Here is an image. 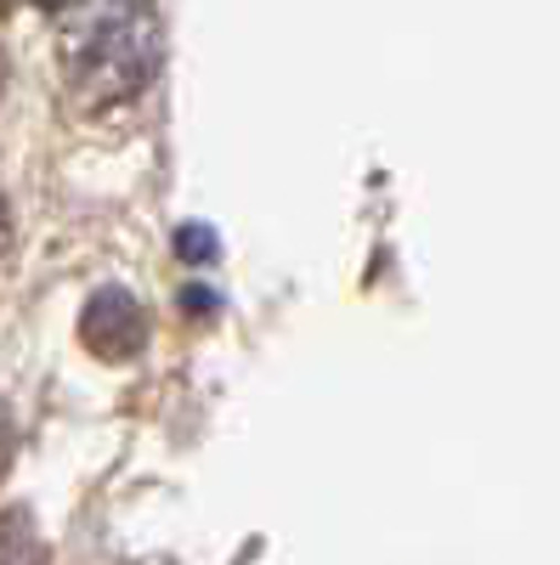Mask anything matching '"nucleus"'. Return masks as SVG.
I'll return each mask as SVG.
<instances>
[{
    "mask_svg": "<svg viewBox=\"0 0 560 565\" xmlns=\"http://www.w3.org/2000/svg\"><path fill=\"white\" fill-rule=\"evenodd\" d=\"M7 232H12V221H7V204H0V249H7Z\"/></svg>",
    "mask_w": 560,
    "mask_h": 565,
    "instance_id": "6",
    "label": "nucleus"
},
{
    "mask_svg": "<svg viewBox=\"0 0 560 565\" xmlns=\"http://www.w3.org/2000/svg\"><path fill=\"white\" fill-rule=\"evenodd\" d=\"M63 45L68 74L91 103H119L159 74V23L142 0H85Z\"/></svg>",
    "mask_w": 560,
    "mask_h": 565,
    "instance_id": "1",
    "label": "nucleus"
},
{
    "mask_svg": "<svg viewBox=\"0 0 560 565\" xmlns=\"http://www.w3.org/2000/svg\"><path fill=\"white\" fill-rule=\"evenodd\" d=\"M12 447H18V424H12L7 407H0V476H7V463H12Z\"/></svg>",
    "mask_w": 560,
    "mask_h": 565,
    "instance_id": "5",
    "label": "nucleus"
},
{
    "mask_svg": "<svg viewBox=\"0 0 560 565\" xmlns=\"http://www.w3.org/2000/svg\"><path fill=\"white\" fill-rule=\"evenodd\" d=\"M40 7H63V0H40Z\"/></svg>",
    "mask_w": 560,
    "mask_h": 565,
    "instance_id": "7",
    "label": "nucleus"
},
{
    "mask_svg": "<svg viewBox=\"0 0 560 565\" xmlns=\"http://www.w3.org/2000/svg\"><path fill=\"white\" fill-rule=\"evenodd\" d=\"M181 255L187 260H204V255H215V238L204 226H181Z\"/></svg>",
    "mask_w": 560,
    "mask_h": 565,
    "instance_id": "4",
    "label": "nucleus"
},
{
    "mask_svg": "<svg viewBox=\"0 0 560 565\" xmlns=\"http://www.w3.org/2000/svg\"><path fill=\"white\" fill-rule=\"evenodd\" d=\"M0 565H45V543L23 509H0Z\"/></svg>",
    "mask_w": 560,
    "mask_h": 565,
    "instance_id": "3",
    "label": "nucleus"
},
{
    "mask_svg": "<svg viewBox=\"0 0 560 565\" xmlns=\"http://www.w3.org/2000/svg\"><path fill=\"white\" fill-rule=\"evenodd\" d=\"M80 340L97 351L103 362H125V356H136V351H142V340H148L142 306H136L130 295H119V289H103L97 300L85 306V317H80Z\"/></svg>",
    "mask_w": 560,
    "mask_h": 565,
    "instance_id": "2",
    "label": "nucleus"
}]
</instances>
